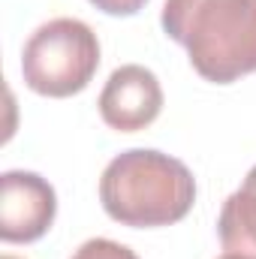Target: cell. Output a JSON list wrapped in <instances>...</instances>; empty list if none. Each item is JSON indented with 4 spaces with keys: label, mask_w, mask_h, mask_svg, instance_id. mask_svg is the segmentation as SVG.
I'll return each instance as SVG.
<instances>
[{
    "label": "cell",
    "mask_w": 256,
    "mask_h": 259,
    "mask_svg": "<svg viewBox=\"0 0 256 259\" xmlns=\"http://www.w3.org/2000/svg\"><path fill=\"white\" fill-rule=\"evenodd\" d=\"M220 259H241V256H229V253H223V256H220Z\"/></svg>",
    "instance_id": "obj_8"
},
{
    "label": "cell",
    "mask_w": 256,
    "mask_h": 259,
    "mask_svg": "<svg viewBox=\"0 0 256 259\" xmlns=\"http://www.w3.org/2000/svg\"><path fill=\"white\" fill-rule=\"evenodd\" d=\"M100 202L121 226H169L190 214L196 181L178 157L154 148H130L103 169Z\"/></svg>",
    "instance_id": "obj_2"
},
{
    "label": "cell",
    "mask_w": 256,
    "mask_h": 259,
    "mask_svg": "<svg viewBox=\"0 0 256 259\" xmlns=\"http://www.w3.org/2000/svg\"><path fill=\"white\" fill-rule=\"evenodd\" d=\"M160 24L205 81L256 72V0H166Z\"/></svg>",
    "instance_id": "obj_1"
},
{
    "label": "cell",
    "mask_w": 256,
    "mask_h": 259,
    "mask_svg": "<svg viewBox=\"0 0 256 259\" xmlns=\"http://www.w3.org/2000/svg\"><path fill=\"white\" fill-rule=\"evenodd\" d=\"M106 15H136L148 0H91Z\"/></svg>",
    "instance_id": "obj_7"
},
{
    "label": "cell",
    "mask_w": 256,
    "mask_h": 259,
    "mask_svg": "<svg viewBox=\"0 0 256 259\" xmlns=\"http://www.w3.org/2000/svg\"><path fill=\"white\" fill-rule=\"evenodd\" d=\"M100 115L118 133H139L151 127L163 112V88L160 78L142 64L118 66L103 94H100Z\"/></svg>",
    "instance_id": "obj_5"
},
{
    "label": "cell",
    "mask_w": 256,
    "mask_h": 259,
    "mask_svg": "<svg viewBox=\"0 0 256 259\" xmlns=\"http://www.w3.org/2000/svg\"><path fill=\"white\" fill-rule=\"evenodd\" d=\"M100 66V39L81 18H52L39 24L21 52V75L33 94L72 97L88 88Z\"/></svg>",
    "instance_id": "obj_3"
},
{
    "label": "cell",
    "mask_w": 256,
    "mask_h": 259,
    "mask_svg": "<svg viewBox=\"0 0 256 259\" xmlns=\"http://www.w3.org/2000/svg\"><path fill=\"white\" fill-rule=\"evenodd\" d=\"M0 259H18V256H0Z\"/></svg>",
    "instance_id": "obj_9"
},
{
    "label": "cell",
    "mask_w": 256,
    "mask_h": 259,
    "mask_svg": "<svg viewBox=\"0 0 256 259\" xmlns=\"http://www.w3.org/2000/svg\"><path fill=\"white\" fill-rule=\"evenodd\" d=\"M69 259H139L127 244L112 241V238H91L84 241Z\"/></svg>",
    "instance_id": "obj_6"
},
{
    "label": "cell",
    "mask_w": 256,
    "mask_h": 259,
    "mask_svg": "<svg viewBox=\"0 0 256 259\" xmlns=\"http://www.w3.org/2000/svg\"><path fill=\"white\" fill-rule=\"evenodd\" d=\"M58 214L55 187L24 169L0 175V238L6 244H27L42 238Z\"/></svg>",
    "instance_id": "obj_4"
}]
</instances>
